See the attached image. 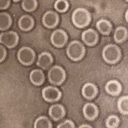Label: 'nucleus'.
<instances>
[{
    "instance_id": "nucleus-12",
    "label": "nucleus",
    "mask_w": 128,
    "mask_h": 128,
    "mask_svg": "<svg viewBox=\"0 0 128 128\" xmlns=\"http://www.w3.org/2000/svg\"><path fill=\"white\" fill-rule=\"evenodd\" d=\"M98 108L95 104L88 102L84 105L83 108V114L85 118L89 120H93L98 116Z\"/></svg>"
},
{
    "instance_id": "nucleus-17",
    "label": "nucleus",
    "mask_w": 128,
    "mask_h": 128,
    "mask_svg": "<svg viewBox=\"0 0 128 128\" xmlns=\"http://www.w3.org/2000/svg\"><path fill=\"white\" fill-rule=\"evenodd\" d=\"M30 80L32 84L38 86L44 83L45 76L40 69H34L30 74Z\"/></svg>"
},
{
    "instance_id": "nucleus-20",
    "label": "nucleus",
    "mask_w": 128,
    "mask_h": 128,
    "mask_svg": "<svg viewBox=\"0 0 128 128\" xmlns=\"http://www.w3.org/2000/svg\"><path fill=\"white\" fill-rule=\"evenodd\" d=\"M114 40L117 43H122L128 37V30L124 26L116 28L114 32Z\"/></svg>"
},
{
    "instance_id": "nucleus-19",
    "label": "nucleus",
    "mask_w": 128,
    "mask_h": 128,
    "mask_svg": "<svg viewBox=\"0 0 128 128\" xmlns=\"http://www.w3.org/2000/svg\"><path fill=\"white\" fill-rule=\"evenodd\" d=\"M12 20L10 15L6 12L0 13V30L4 31L8 29L12 25Z\"/></svg>"
},
{
    "instance_id": "nucleus-29",
    "label": "nucleus",
    "mask_w": 128,
    "mask_h": 128,
    "mask_svg": "<svg viewBox=\"0 0 128 128\" xmlns=\"http://www.w3.org/2000/svg\"><path fill=\"white\" fill-rule=\"evenodd\" d=\"M92 127L88 124H82L80 126H79V128H92Z\"/></svg>"
},
{
    "instance_id": "nucleus-1",
    "label": "nucleus",
    "mask_w": 128,
    "mask_h": 128,
    "mask_svg": "<svg viewBox=\"0 0 128 128\" xmlns=\"http://www.w3.org/2000/svg\"><path fill=\"white\" fill-rule=\"evenodd\" d=\"M72 21L76 27L83 28L91 21V16L88 10L84 8H78L72 14Z\"/></svg>"
},
{
    "instance_id": "nucleus-5",
    "label": "nucleus",
    "mask_w": 128,
    "mask_h": 128,
    "mask_svg": "<svg viewBox=\"0 0 128 128\" xmlns=\"http://www.w3.org/2000/svg\"><path fill=\"white\" fill-rule=\"evenodd\" d=\"M18 59L23 66H30L34 63L35 58V52L29 47H22L18 52Z\"/></svg>"
},
{
    "instance_id": "nucleus-22",
    "label": "nucleus",
    "mask_w": 128,
    "mask_h": 128,
    "mask_svg": "<svg viewBox=\"0 0 128 128\" xmlns=\"http://www.w3.org/2000/svg\"><path fill=\"white\" fill-rule=\"evenodd\" d=\"M118 110L122 115H127L128 114V97L124 96L119 98L117 102Z\"/></svg>"
},
{
    "instance_id": "nucleus-10",
    "label": "nucleus",
    "mask_w": 128,
    "mask_h": 128,
    "mask_svg": "<svg viewBox=\"0 0 128 128\" xmlns=\"http://www.w3.org/2000/svg\"><path fill=\"white\" fill-rule=\"evenodd\" d=\"M98 34L93 29H88L83 32L82 35V40L88 46H93L98 41Z\"/></svg>"
},
{
    "instance_id": "nucleus-21",
    "label": "nucleus",
    "mask_w": 128,
    "mask_h": 128,
    "mask_svg": "<svg viewBox=\"0 0 128 128\" xmlns=\"http://www.w3.org/2000/svg\"><path fill=\"white\" fill-rule=\"evenodd\" d=\"M34 127L35 128H51L52 124L48 117L40 116L35 120Z\"/></svg>"
},
{
    "instance_id": "nucleus-14",
    "label": "nucleus",
    "mask_w": 128,
    "mask_h": 128,
    "mask_svg": "<svg viewBox=\"0 0 128 128\" xmlns=\"http://www.w3.org/2000/svg\"><path fill=\"white\" fill-rule=\"evenodd\" d=\"M82 95L86 99H92L97 96L98 89L94 83H87L82 87Z\"/></svg>"
},
{
    "instance_id": "nucleus-8",
    "label": "nucleus",
    "mask_w": 128,
    "mask_h": 128,
    "mask_svg": "<svg viewBox=\"0 0 128 128\" xmlns=\"http://www.w3.org/2000/svg\"><path fill=\"white\" fill-rule=\"evenodd\" d=\"M68 40V35L64 30H56L51 35V42L56 48H62Z\"/></svg>"
},
{
    "instance_id": "nucleus-26",
    "label": "nucleus",
    "mask_w": 128,
    "mask_h": 128,
    "mask_svg": "<svg viewBox=\"0 0 128 128\" xmlns=\"http://www.w3.org/2000/svg\"><path fill=\"white\" fill-rule=\"evenodd\" d=\"M75 124L71 120H66L64 122L60 123L57 126V128H74Z\"/></svg>"
},
{
    "instance_id": "nucleus-24",
    "label": "nucleus",
    "mask_w": 128,
    "mask_h": 128,
    "mask_svg": "<svg viewBox=\"0 0 128 128\" xmlns=\"http://www.w3.org/2000/svg\"><path fill=\"white\" fill-rule=\"evenodd\" d=\"M120 120L118 117L116 115H110L106 118L105 124L106 126L108 128H117L119 125Z\"/></svg>"
},
{
    "instance_id": "nucleus-23",
    "label": "nucleus",
    "mask_w": 128,
    "mask_h": 128,
    "mask_svg": "<svg viewBox=\"0 0 128 128\" xmlns=\"http://www.w3.org/2000/svg\"><path fill=\"white\" fill-rule=\"evenodd\" d=\"M21 6L26 12H32L37 7V2L36 0H22Z\"/></svg>"
},
{
    "instance_id": "nucleus-2",
    "label": "nucleus",
    "mask_w": 128,
    "mask_h": 128,
    "mask_svg": "<svg viewBox=\"0 0 128 128\" xmlns=\"http://www.w3.org/2000/svg\"><path fill=\"white\" fill-rule=\"evenodd\" d=\"M102 56L106 63L109 64H115L120 59L121 51L116 45L108 44L103 48Z\"/></svg>"
},
{
    "instance_id": "nucleus-18",
    "label": "nucleus",
    "mask_w": 128,
    "mask_h": 128,
    "mask_svg": "<svg viewBox=\"0 0 128 128\" xmlns=\"http://www.w3.org/2000/svg\"><path fill=\"white\" fill-rule=\"evenodd\" d=\"M96 28L102 35H108L112 31V26L108 20L101 19L96 23Z\"/></svg>"
},
{
    "instance_id": "nucleus-27",
    "label": "nucleus",
    "mask_w": 128,
    "mask_h": 128,
    "mask_svg": "<svg viewBox=\"0 0 128 128\" xmlns=\"http://www.w3.org/2000/svg\"><path fill=\"white\" fill-rule=\"evenodd\" d=\"M10 0H0V10H4L9 7Z\"/></svg>"
},
{
    "instance_id": "nucleus-4",
    "label": "nucleus",
    "mask_w": 128,
    "mask_h": 128,
    "mask_svg": "<svg viewBox=\"0 0 128 128\" xmlns=\"http://www.w3.org/2000/svg\"><path fill=\"white\" fill-rule=\"evenodd\" d=\"M66 71L59 66L51 67L48 72V78L50 83L54 85H60L66 79Z\"/></svg>"
},
{
    "instance_id": "nucleus-11",
    "label": "nucleus",
    "mask_w": 128,
    "mask_h": 128,
    "mask_svg": "<svg viewBox=\"0 0 128 128\" xmlns=\"http://www.w3.org/2000/svg\"><path fill=\"white\" fill-rule=\"evenodd\" d=\"M65 114L66 110L64 106L60 104L52 105L49 109V115L54 121L61 120L65 116Z\"/></svg>"
},
{
    "instance_id": "nucleus-31",
    "label": "nucleus",
    "mask_w": 128,
    "mask_h": 128,
    "mask_svg": "<svg viewBox=\"0 0 128 128\" xmlns=\"http://www.w3.org/2000/svg\"><path fill=\"white\" fill-rule=\"evenodd\" d=\"M19 1H20V0H13V2H19Z\"/></svg>"
},
{
    "instance_id": "nucleus-13",
    "label": "nucleus",
    "mask_w": 128,
    "mask_h": 128,
    "mask_svg": "<svg viewBox=\"0 0 128 128\" xmlns=\"http://www.w3.org/2000/svg\"><path fill=\"white\" fill-rule=\"evenodd\" d=\"M53 62V58L48 52H42L38 55L36 65L42 69H47Z\"/></svg>"
},
{
    "instance_id": "nucleus-7",
    "label": "nucleus",
    "mask_w": 128,
    "mask_h": 128,
    "mask_svg": "<svg viewBox=\"0 0 128 128\" xmlns=\"http://www.w3.org/2000/svg\"><path fill=\"white\" fill-rule=\"evenodd\" d=\"M42 98L46 101L52 102L57 101L60 99L62 93L56 87L52 86H46L42 89Z\"/></svg>"
},
{
    "instance_id": "nucleus-16",
    "label": "nucleus",
    "mask_w": 128,
    "mask_h": 128,
    "mask_svg": "<svg viewBox=\"0 0 128 128\" xmlns=\"http://www.w3.org/2000/svg\"><path fill=\"white\" fill-rule=\"evenodd\" d=\"M18 25L21 30L29 31L34 27V20L29 15H24L19 19Z\"/></svg>"
},
{
    "instance_id": "nucleus-9",
    "label": "nucleus",
    "mask_w": 128,
    "mask_h": 128,
    "mask_svg": "<svg viewBox=\"0 0 128 128\" xmlns=\"http://www.w3.org/2000/svg\"><path fill=\"white\" fill-rule=\"evenodd\" d=\"M42 24L48 28H53L57 26L59 22V16L53 11H48L42 17Z\"/></svg>"
},
{
    "instance_id": "nucleus-6",
    "label": "nucleus",
    "mask_w": 128,
    "mask_h": 128,
    "mask_svg": "<svg viewBox=\"0 0 128 128\" xmlns=\"http://www.w3.org/2000/svg\"><path fill=\"white\" fill-rule=\"evenodd\" d=\"M19 36L16 32L13 31L3 32L0 34V43L3 44L9 49L13 48L18 45Z\"/></svg>"
},
{
    "instance_id": "nucleus-32",
    "label": "nucleus",
    "mask_w": 128,
    "mask_h": 128,
    "mask_svg": "<svg viewBox=\"0 0 128 128\" xmlns=\"http://www.w3.org/2000/svg\"><path fill=\"white\" fill-rule=\"evenodd\" d=\"M126 2H128V0H126Z\"/></svg>"
},
{
    "instance_id": "nucleus-3",
    "label": "nucleus",
    "mask_w": 128,
    "mask_h": 128,
    "mask_svg": "<svg viewBox=\"0 0 128 128\" xmlns=\"http://www.w3.org/2000/svg\"><path fill=\"white\" fill-rule=\"evenodd\" d=\"M67 54L70 60L79 61L83 58L85 53V48L80 41H72L67 48Z\"/></svg>"
},
{
    "instance_id": "nucleus-30",
    "label": "nucleus",
    "mask_w": 128,
    "mask_h": 128,
    "mask_svg": "<svg viewBox=\"0 0 128 128\" xmlns=\"http://www.w3.org/2000/svg\"><path fill=\"white\" fill-rule=\"evenodd\" d=\"M128 10H127L126 12V14H125V19H126V20L127 22H128Z\"/></svg>"
},
{
    "instance_id": "nucleus-28",
    "label": "nucleus",
    "mask_w": 128,
    "mask_h": 128,
    "mask_svg": "<svg viewBox=\"0 0 128 128\" xmlns=\"http://www.w3.org/2000/svg\"><path fill=\"white\" fill-rule=\"evenodd\" d=\"M6 51L3 46L0 45V62H3L6 58Z\"/></svg>"
},
{
    "instance_id": "nucleus-25",
    "label": "nucleus",
    "mask_w": 128,
    "mask_h": 128,
    "mask_svg": "<svg viewBox=\"0 0 128 128\" xmlns=\"http://www.w3.org/2000/svg\"><path fill=\"white\" fill-rule=\"evenodd\" d=\"M68 4L67 0H57L54 3V8L59 12H65L68 9Z\"/></svg>"
},
{
    "instance_id": "nucleus-15",
    "label": "nucleus",
    "mask_w": 128,
    "mask_h": 128,
    "mask_svg": "<svg viewBox=\"0 0 128 128\" xmlns=\"http://www.w3.org/2000/svg\"><path fill=\"white\" fill-rule=\"evenodd\" d=\"M105 90L106 92L112 96H118L121 92L122 87L121 84L118 81L112 80L109 81L105 85Z\"/></svg>"
}]
</instances>
